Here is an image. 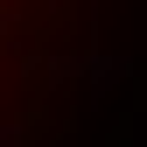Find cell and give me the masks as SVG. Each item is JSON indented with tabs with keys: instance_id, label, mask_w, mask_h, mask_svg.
I'll list each match as a JSON object with an SVG mask.
<instances>
[{
	"instance_id": "1",
	"label": "cell",
	"mask_w": 147,
	"mask_h": 147,
	"mask_svg": "<svg viewBox=\"0 0 147 147\" xmlns=\"http://www.w3.org/2000/svg\"><path fill=\"white\" fill-rule=\"evenodd\" d=\"M140 21L147 0H0V147H91Z\"/></svg>"
}]
</instances>
